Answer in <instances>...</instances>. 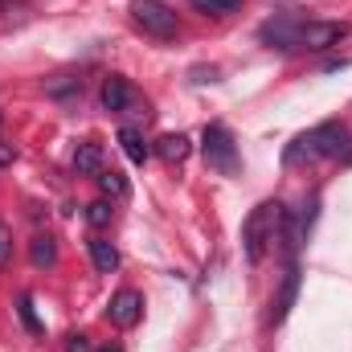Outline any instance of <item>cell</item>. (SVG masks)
I'll return each mask as SVG.
<instances>
[{"label":"cell","mask_w":352,"mask_h":352,"mask_svg":"<svg viewBox=\"0 0 352 352\" xmlns=\"http://www.w3.org/2000/svg\"><path fill=\"white\" fill-rule=\"evenodd\" d=\"M340 156H349L352 160V131L344 123H320V127H311V131H303L291 148H287V164L295 168V164H316V160H340Z\"/></svg>","instance_id":"1"},{"label":"cell","mask_w":352,"mask_h":352,"mask_svg":"<svg viewBox=\"0 0 352 352\" xmlns=\"http://www.w3.org/2000/svg\"><path fill=\"white\" fill-rule=\"evenodd\" d=\"M283 217H287V209H283L278 201H263V205L250 209V217H246V226H242V246H246V258H250L254 266L263 263L266 250L278 242Z\"/></svg>","instance_id":"2"},{"label":"cell","mask_w":352,"mask_h":352,"mask_svg":"<svg viewBox=\"0 0 352 352\" xmlns=\"http://www.w3.org/2000/svg\"><path fill=\"white\" fill-rule=\"evenodd\" d=\"M131 21L148 33V37H160V41H173L180 33V21L164 0H131Z\"/></svg>","instance_id":"3"},{"label":"cell","mask_w":352,"mask_h":352,"mask_svg":"<svg viewBox=\"0 0 352 352\" xmlns=\"http://www.w3.org/2000/svg\"><path fill=\"white\" fill-rule=\"evenodd\" d=\"M201 148H205V160H209L217 173H226V176L238 173V144H234V135H230L226 123H209V127L201 131Z\"/></svg>","instance_id":"4"},{"label":"cell","mask_w":352,"mask_h":352,"mask_svg":"<svg viewBox=\"0 0 352 352\" xmlns=\"http://www.w3.org/2000/svg\"><path fill=\"white\" fill-rule=\"evenodd\" d=\"M344 37H349V25L344 21H299L295 50H332Z\"/></svg>","instance_id":"5"},{"label":"cell","mask_w":352,"mask_h":352,"mask_svg":"<svg viewBox=\"0 0 352 352\" xmlns=\"http://www.w3.org/2000/svg\"><path fill=\"white\" fill-rule=\"evenodd\" d=\"M140 316H144V299H140V291H119V295H111V303H107V320H111L115 328H135Z\"/></svg>","instance_id":"6"},{"label":"cell","mask_w":352,"mask_h":352,"mask_svg":"<svg viewBox=\"0 0 352 352\" xmlns=\"http://www.w3.org/2000/svg\"><path fill=\"white\" fill-rule=\"evenodd\" d=\"M98 98H102V111H115V115H119V111H131L140 94H135V87H131L127 78L111 74V78L102 82V94H98Z\"/></svg>","instance_id":"7"},{"label":"cell","mask_w":352,"mask_h":352,"mask_svg":"<svg viewBox=\"0 0 352 352\" xmlns=\"http://www.w3.org/2000/svg\"><path fill=\"white\" fill-rule=\"evenodd\" d=\"M258 37H263L266 45H278V50H295V37H299V21H291V16L266 21Z\"/></svg>","instance_id":"8"},{"label":"cell","mask_w":352,"mask_h":352,"mask_svg":"<svg viewBox=\"0 0 352 352\" xmlns=\"http://www.w3.org/2000/svg\"><path fill=\"white\" fill-rule=\"evenodd\" d=\"M295 295H299V266L291 263V266H287V278H283V291H278V299H274V311H270V320H274V324H283V320L291 316Z\"/></svg>","instance_id":"9"},{"label":"cell","mask_w":352,"mask_h":352,"mask_svg":"<svg viewBox=\"0 0 352 352\" xmlns=\"http://www.w3.org/2000/svg\"><path fill=\"white\" fill-rule=\"evenodd\" d=\"M188 135H180V131H168V135H160L156 140V156L164 160V164H180V160H188Z\"/></svg>","instance_id":"10"},{"label":"cell","mask_w":352,"mask_h":352,"mask_svg":"<svg viewBox=\"0 0 352 352\" xmlns=\"http://www.w3.org/2000/svg\"><path fill=\"white\" fill-rule=\"evenodd\" d=\"M119 144H123V152H127V160H131V164H148L152 148H148L144 131H135V127H119Z\"/></svg>","instance_id":"11"},{"label":"cell","mask_w":352,"mask_h":352,"mask_svg":"<svg viewBox=\"0 0 352 352\" xmlns=\"http://www.w3.org/2000/svg\"><path fill=\"white\" fill-rule=\"evenodd\" d=\"M87 246H90V263H94L98 274H111V270L119 266V250H115L107 238H90Z\"/></svg>","instance_id":"12"},{"label":"cell","mask_w":352,"mask_h":352,"mask_svg":"<svg viewBox=\"0 0 352 352\" xmlns=\"http://www.w3.org/2000/svg\"><path fill=\"white\" fill-rule=\"evenodd\" d=\"M29 258H33V266H37V270L54 266V263H58V242H54L50 234H37V238L29 242Z\"/></svg>","instance_id":"13"},{"label":"cell","mask_w":352,"mask_h":352,"mask_svg":"<svg viewBox=\"0 0 352 352\" xmlns=\"http://www.w3.org/2000/svg\"><path fill=\"white\" fill-rule=\"evenodd\" d=\"M74 168L87 176H98L107 164H102V148L98 144H78V152H74Z\"/></svg>","instance_id":"14"},{"label":"cell","mask_w":352,"mask_h":352,"mask_svg":"<svg viewBox=\"0 0 352 352\" xmlns=\"http://www.w3.org/2000/svg\"><path fill=\"white\" fill-rule=\"evenodd\" d=\"M94 180H98V188H102L107 197H115V201H123V197H127V176L119 173V168H102Z\"/></svg>","instance_id":"15"},{"label":"cell","mask_w":352,"mask_h":352,"mask_svg":"<svg viewBox=\"0 0 352 352\" xmlns=\"http://www.w3.org/2000/svg\"><path fill=\"white\" fill-rule=\"evenodd\" d=\"M16 311H21V320H25V328H29L33 336H41V332H45V328H41V320H37V311H33V295H29V291H21Z\"/></svg>","instance_id":"16"},{"label":"cell","mask_w":352,"mask_h":352,"mask_svg":"<svg viewBox=\"0 0 352 352\" xmlns=\"http://www.w3.org/2000/svg\"><path fill=\"white\" fill-rule=\"evenodd\" d=\"M111 217H115V209H111V201H90L87 205V221L94 230H102V226H111Z\"/></svg>","instance_id":"17"},{"label":"cell","mask_w":352,"mask_h":352,"mask_svg":"<svg viewBox=\"0 0 352 352\" xmlns=\"http://www.w3.org/2000/svg\"><path fill=\"white\" fill-rule=\"evenodd\" d=\"M197 12H213V16H226V12H234L242 0H188Z\"/></svg>","instance_id":"18"},{"label":"cell","mask_w":352,"mask_h":352,"mask_svg":"<svg viewBox=\"0 0 352 352\" xmlns=\"http://www.w3.org/2000/svg\"><path fill=\"white\" fill-rule=\"evenodd\" d=\"M8 263H12V230L0 221V270H4Z\"/></svg>","instance_id":"19"},{"label":"cell","mask_w":352,"mask_h":352,"mask_svg":"<svg viewBox=\"0 0 352 352\" xmlns=\"http://www.w3.org/2000/svg\"><path fill=\"white\" fill-rule=\"evenodd\" d=\"M62 349H66V352H94V344H90V336H87V332H70Z\"/></svg>","instance_id":"20"},{"label":"cell","mask_w":352,"mask_h":352,"mask_svg":"<svg viewBox=\"0 0 352 352\" xmlns=\"http://www.w3.org/2000/svg\"><path fill=\"white\" fill-rule=\"evenodd\" d=\"M16 160V152H12V144H0V168H8Z\"/></svg>","instance_id":"21"},{"label":"cell","mask_w":352,"mask_h":352,"mask_svg":"<svg viewBox=\"0 0 352 352\" xmlns=\"http://www.w3.org/2000/svg\"><path fill=\"white\" fill-rule=\"evenodd\" d=\"M98 352H123V349L119 344H107V349H98Z\"/></svg>","instance_id":"22"}]
</instances>
